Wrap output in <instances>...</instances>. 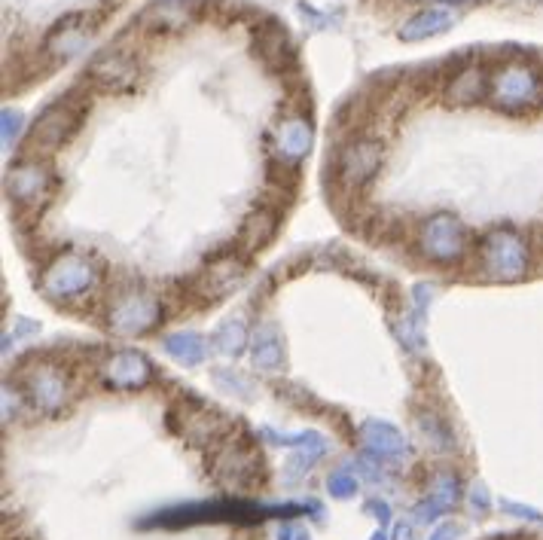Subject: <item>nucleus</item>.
Returning <instances> with one entry per match:
<instances>
[{
    "label": "nucleus",
    "mask_w": 543,
    "mask_h": 540,
    "mask_svg": "<svg viewBox=\"0 0 543 540\" xmlns=\"http://www.w3.org/2000/svg\"><path fill=\"white\" fill-rule=\"evenodd\" d=\"M211 473L229 492H248L263 483V458L260 452L245 440H223L211 452Z\"/></svg>",
    "instance_id": "f257e3e1"
},
{
    "label": "nucleus",
    "mask_w": 543,
    "mask_h": 540,
    "mask_svg": "<svg viewBox=\"0 0 543 540\" xmlns=\"http://www.w3.org/2000/svg\"><path fill=\"white\" fill-rule=\"evenodd\" d=\"M531 254L525 238L513 229H495L479 245V269L492 281H519L528 272Z\"/></svg>",
    "instance_id": "f03ea898"
},
{
    "label": "nucleus",
    "mask_w": 543,
    "mask_h": 540,
    "mask_svg": "<svg viewBox=\"0 0 543 540\" xmlns=\"http://www.w3.org/2000/svg\"><path fill=\"white\" fill-rule=\"evenodd\" d=\"M543 95V83L534 65L528 62H507L501 65L489 80V98L495 107L507 113L531 110Z\"/></svg>",
    "instance_id": "7ed1b4c3"
},
{
    "label": "nucleus",
    "mask_w": 543,
    "mask_h": 540,
    "mask_svg": "<svg viewBox=\"0 0 543 540\" xmlns=\"http://www.w3.org/2000/svg\"><path fill=\"white\" fill-rule=\"evenodd\" d=\"M162 321V303L147 290H119L107 306V327L116 336H144Z\"/></svg>",
    "instance_id": "20e7f679"
},
{
    "label": "nucleus",
    "mask_w": 543,
    "mask_h": 540,
    "mask_svg": "<svg viewBox=\"0 0 543 540\" xmlns=\"http://www.w3.org/2000/svg\"><path fill=\"white\" fill-rule=\"evenodd\" d=\"M98 281V269L95 263L86 257V254H77V251H65L62 257H55L46 272L40 275V290L49 296V299H77L83 293H89Z\"/></svg>",
    "instance_id": "39448f33"
},
{
    "label": "nucleus",
    "mask_w": 543,
    "mask_h": 540,
    "mask_svg": "<svg viewBox=\"0 0 543 540\" xmlns=\"http://www.w3.org/2000/svg\"><path fill=\"white\" fill-rule=\"evenodd\" d=\"M467 248H470L467 229L455 214H434L418 229V251L431 263H440V266L461 263Z\"/></svg>",
    "instance_id": "423d86ee"
},
{
    "label": "nucleus",
    "mask_w": 543,
    "mask_h": 540,
    "mask_svg": "<svg viewBox=\"0 0 543 540\" xmlns=\"http://www.w3.org/2000/svg\"><path fill=\"white\" fill-rule=\"evenodd\" d=\"M25 394L34 409L43 415H58L71 400H74V385L68 373L55 364H37L25 373Z\"/></svg>",
    "instance_id": "0eeeda50"
},
{
    "label": "nucleus",
    "mask_w": 543,
    "mask_h": 540,
    "mask_svg": "<svg viewBox=\"0 0 543 540\" xmlns=\"http://www.w3.org/2000/svg\"><path fill=\"white\" fill-rule=\"evenodd\" d=\"M80 116H83V107L74 104L71 98L46 107V110L37 116V123L31 126V132H28V147H31V153H52V150L62 147V144L71 138V132L77 129Z\"/></svg>",
    "instance_id": "6e6552de"
},
{
    "label": "nucleus",
    "mask_w": 543,
    "mask_h": 540,
    "mask_svg": "<svg viewBox=\"0 0 543 540\" xmlns=\"http://www.w3.org/2000/svg\"><path fill=\"white\" fill-rule=\"evenodd\" d=\"M382 156H385V150H382L379 141H373V138H354V141H348L339 150L336 174H339V180L348 190H357V187L370 184V180L379 174Z\"/></svg>",
    "instance_id": "1a4fd4ad"
},
{
    "label": "nucleus",
    "mask_w": 543,
    "mask_h": 540,
    "mask_svg": "<svg viewBox=\"0 0 543 540\" xmlns=\"http://www.w3.org/2000/svg\"><path fill=\"white\" fill-rule=\"evenodd\" d=\"M52 187H55L52 171L37 156H25L16 165H10V171H7V196L19 205L34 208V205L46 202Z\"/></svg>",
    "instance_id": "9d476101"
},
{
    "label": "nucleus",
    "mask_w": 543,
    "mask_h": 540,
    "mask_svg": "<svg viewBox=\"0 0 543 540\" xmlns=\"http://www.w3.org/2000/svg\"><path fill=\"white\" fill-rule=\"evenodd\" d=\"M101 379L113 391H138L153 382V364L135 348L113 351L101 364Z\"/></svg>",
    "instance_id": "9b49d317"
},
{
    "label": "nucleus",
    "mask_w": 543,
    "mask_h": 540,
    "mask_svg": "<svg viewBox=\"0 0 543 540\" xmlns=\"http://www.w3.org/2000/svg\"><path fill=\"white\" fill-rule=\"evenodd\" d=\"M360 440H364V449L376 458H382L385 464H400L409 458V440L388 422H379V418H370V422L360 425Z\"/></svg>",
    "instance_id": "f8f14e48"
},
{
    "label": "nucleus",
    "mask_w": 543,
    "mask_h": 540,
    "mask_svg": "<svg viewBox=\"0 0 543 540\" xmlns=\"http://www.w3.org/2000/svg\"><path fill=\"white\" fill-rule=\"evenodd\" d=\"M226 431H229L226 418L220 412L202 406V403H193V409L184 406V412H180V434H184L190 443H199V446L223 443Z\"/></svg>",
    "instance_id": "ddd939ff"
},
{
    "label": "nucleus",
    "mask_w": 543,
    "mask_h": 540,
    "mask_svg": "<svg viewBox=\"0 0 543 540\" xmlns=\"http://www.w3.org/2000/svg\"><path fill=\"white\" fill-rule=\"evenodd\" d=\"M92 77L110 89V92H129L135 89V80H138V65L132 55H123V52H104L92 62Z\"/></svg>",
    "instance_id": "4468645a"
},
{
    "label": "nucleus",
    "mask_w": 543,
    "mask_h": 540,
    "mask_svg": "<svg viewBox=\"0 0 543 540\" xmlns=\"http://www.w3.org/2000/svg\"><path fill=\"white\" fill-rule=\"evenodd\" d=\"M315 144V132L312 126L306 123L303 116H290L284 119V123H278L275 129V153L281 162H299V159H306L309 150Z\"/></svg>",
    "instance_id": "2eb2a0df"
},
{
    "label": "nucleus",
    "mask_w": 543,
    "mask_h": 540,
    "mask_svg": "<svg viewBox=\"0 0 543 540\" xmlns=\"http://www.w3.org/2000/svg\"><path fill=\"white\" fill-rule=\"evenodd\" d=\"M458 501H461V479L455 473H437V479L431 483V495L415 507V519L434 522L443 513H449Z\"/></svg>",
    "instance_id": "dca6fc26"
},
{
    "label": "nucleus",
    "mask_w": 543,
    "mask_h": 540,
    "mask_svg": "<svg viewBox=\"0 0 543 540\" xmlns=\"http://www.w3.org/2000/svg\"><path fill=\"white\" fill-rule=\"evenodd\" d=\"M452 25H455V16L449 10H437L434 7V10H421L409 22H403L397 37L403 43H425V40H434V37L446 34Z\"/></svg>",
    "instance_id": "f3484780"
},
{
    "label": "nucleus",
    "mask_w": 543,
    "mask_h": 540,
    "mask_svg": "<svg viewBox=\"0 0 543 540\" xmlns=\"http://www.w3.org/2000/svg\"><path fill=\"white\" fill-rule=\"evenodd\" d=\"M251 360L260 373H275L284 367V339L272 324H263L251 333Z\"/></svg>",
    "instance_id": "a211bd4d"
},
{
    "label": "nucleus",
    "mask_w": 543,
    "mask_h": 540,
    "mask_svg": "<svg viewBox=\"0 0 543 540\" xmlns=\"http://www.w3.org/2000/svg\"><path fill=\"white\" fill-rule=\"evenodd\" d=\"M92 37V28L83 22V19H68L58 25L49 37H46V49L55 55V58H62V62H68V58L80 55L86 49Z\"/></svg>",
    "instance_id": "6ab92c4d"
},
{
    "label": "nucleus",
    "mask_w": 543,
    "mask_h": 540,
    "mask_svg": "<svg viewBox=\"0 0 543 540\" xmlns=\"http://www.w3.org/2000/svg\"><path fill=\"white\" fill-rule=\"evenodd\" d=\"M241 281H245V263H241L238 257H232V254L214 260L205 269V293L211 299H220V296L232 293Z\"/></svg>",
    "instance_id": "aec40b11"
},
{
    "label": "nucleus",
    "mask_w": 543,
    "mask_h": 540,
    "mask_svg": "<svg viewBox=\"0 0 543 540\" xmlns=\"http://www.w3.org/2000/svg\"><path fill=\"white\" fill-rule=\"evenodd\" d=\"M162 348H165V354L174 360V364H180V367H199V364H205V357H208L205 339L199 333H193V330L168 333L162 339Z\"/></svg>",
    "instance_id": "412c9836"
},
{
    "label": "nucleus",
    "mask_w": 543,
    "mask_h": 540,
    "mask_svg": "<svg viewBox=\"0 0 543 540\" xmlns=\"http://www.w3.org/2000/svg\"><path fill=\"white\" fill-rule=\"evenodd\" d=\"M278 232V214L269 211V208H260L254 214L245 217L241 223V232H238V242L245 251H263Z\"/></svg>",
    "instance_id": "4be33fe9"
},
{
    "label": "nucleus",
    "mask_w": 543,
    "mask_h": 540,
    "mask_svg": "<svg viewBox=\"0 0 543 540\" xmlns=\"http://www.w3.org/2000/svg\"><path fill=\"white\" fill-rule=\"evenodd\" d=\"M214 348L223 354V357H238L251 345V333H248V324L241 318H229L217 327V333L211 336Z\"/></svg>",
    "instance_id": "5701e85b"
},
{
    "label": "nucleus",
    "mask_w": 543,
    "mask_h": 540,
    "mask_svg": "<svg viewBox=\"0 0 543 540\" xmlns=\"http://www.w3.org/2000/svg\"><path fill=\"white\" fill-rule=\"evenodd\" d=\"M482 95H489V80H486V74L476 71V68L458 74V77L449 83V89H446V98L455 101V104H473V101H479Z\"/></svg>",
    "instance_id": "b1692460"
},
{
    "label": "nucleus",
    "mask_w": 543,
    "mask_h": 540,
    "mask_svg": "<svg viewBox=\"0 0 543 540\" xmlns=\"http://www.w3.org/2000/svg\"><path fill=\"white\" fill-rule=\"evenodd\" d=\"M418 428L431 437V443H434L437 449H452V431L446 428V422H443L440 415H431V412L418 415Z\"/></svg>",
    "instance_id": "393cba45"
},
{
    "label": "nucleus",
    "mask_w": 543,
    "mask_h": 540,
    "mask_svg": "<svg viewBox=\"0 0 543 540\" xmlns=\"http://www.w3.org/2000/svg\"><path fill=\"white\" fill-rule=\"evenodd\" d=\"M357 486H360V483H357V476H354L351 470H345V467H339V470H333V473L327 476V489H330V495L339 498V501L354 498Z\"/></svg>",
    "instance_id": "a878e982"
},
{
    "label": "nucleus",
    "mask_w": 543,
    "mask_h": 540,
    "mask_svg": "<svg viewBox=\"0 0 543 540\" xmlns=\"http://www.w3.org/2000/svg\"><path fill=\"white\" fill-rule=\"evenodd\" d=\"M397 336L406 348L418 351L425 348V336H421V327H418V318H403V324H397Z\"/></svg>",
    "instance_id": "bb28decb"
},
{
    "label": "nucleus",
    "mask_w": 543,
    "mask_h": 540,
    "mask_svg": "<svg viewBox=\"0 0 543 540\" xmlns=\"http://www.w3.org/2000/svg\"><path fill=\"white\" fill-rule=\"evenodd\" d=\"M214 382H217L220 388H226L229 394L235 391L238 397H248V391H251V388H248V382L241 379L238 373H232V370H217V373H214Z\"/></svg>",
    "instance_id": "cd10ccee"
},
{
    "label": "nucleus",
    "mask_w": 543,
    "mask_h": 540,
    "mask_svg": "<svg viewBox=\"0 0 543 540\" xmlns=\"http://www.w3.org/2000/svg\"><path fill=\"white\" fill-rule=\"evenodd\" d=\"M22 132V113L19 110H4V126H0V138H4V147H10Z\"/></svg>",
    "instance_id": "c85d7f7f"
},
{
    "label": "nucleus",
    "mask_w": 543,
    "mask_h": 540,
    "mask_svg": "<svg viewBox=\"0 0 543 540\" xmlns=\"http://www.w3.org/2000/svg\"><path fill=\"white\" fill-rule=\"evenodd\" d=\"M501 507L510 513V516H519V519H531V522H543V516L534 510V507H525V504H516V501H501Z\"/></svg>",
    "instance_id": "c756f323"
},
{
    "label": "nucleus",
    "mask_w": 543,
    "mask_h": 540,
    "mask_svg": "<svg viewBox=\"0 0 543 540\" xmlns=\"http://www.w3.org/2000/svg\"><path fill=\"white\" fill-rule=\"evenodd\" d=\"M470 504H473L479 513H489V507H492L489 489H486V486H473V489H470Z\"/></svg>",
    "instance_id": "7c9ffc66"
},
{
    "label": "nucleus",
    "mask_w": 543,
    "mask_h": 540,
    "mask_svg": "<svg viewBox=\"0 0 543 540\" xmlns=\"http://www.w3.org/2000/svg\"><path fill=\"white\" fill-rule=\"evenodd\" d=\"M458 534H461V528H458V525H452V522H443L440 528H434L431 540H458Z\"/></svg>",
    "instance_id": "2f4dec72"
},
{
    "label": "nucleus",
    "mask_w": 543,
    "mask_h": 540,
    "mask_svg": "<svg viewBox=\"0 0 543 540\" xmlns=\"http://www.w3.org/2000/svg\"><path fill=\"white\" fill-rule=\"evenodd\" d=\"M278 540H309V531L296 528V525H281V534Z\"/></svg>",
    "instance_id": "473e14b6"
},
{
    "label": "nucleus",
    "mask_w": 543,
    "mask_h": 540,
    "mask_svg": "<svg viewBox=\"0 0 543 540\" xmlns=\"http://www.w3.org/2000/svg\"><path fill=\"white\" fill-rule=\"evenodd\" d=\"M370 510H376V516H379V522H382V525H388V519H391V513H388V504H385V501H373V504H370Z\"/></svg>",
    "instance_id": "72a5a7b5"
},
{
    "label": "nucleus",
    "mask_w": 543,
    "mask_h": 540,
    "mask_svg": "<svg viewBox=\"0 0 543 540\" xmlns=\"http://www.w3.org/2000/svg\"><path fill=\"white\" fill-rule=\"evenodd\" d=\"M391 540H415V537H412V528H409V525H397Z\"/></svg>",
    "instance_id": "f704fd0d"
},
{
    "label": "nucleus",
    "mask_w": 543,
    "mask_h": 540,
    "mask_svg": "<svg viewBox=\"0 0 543 540\" xmlns=\"http://www.w3.org/2000/svg\"><path fill=\"white\" fill-rule=\"evenodd\" d=\"M443 4H455V7H461V4H473V0H443Z\"/></svg>",
    "instance_id": "c9c22d12"
}]
</instances>
